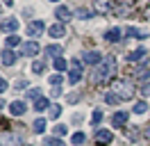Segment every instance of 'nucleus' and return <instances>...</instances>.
<instances>
[{
  "instance_id": "obj_1",
  "label": "nucleus",
  "mask_w": 150,
  "mask_h": 146,
  "mask_svg": "<svg viewBox=\"0 0 150 146\" xmlns=\"http://www.w3.org/2000/svg\"><path fill=\"white\" fill-rule=\"evenodd\" d=\"M114 69H116V59H114V55L105 57L103 64H100V66H96V73H93V78H91V82H93V84H100V82H105L107 78H112Z\"/></svg>"
},
{
  "instance_id": "obj_2",
  "label": "nucleus",
  "mask_w": 150,
  "mask_h": 146,
  "mask_svg": "<svg viewBox=\"0 0 150 146\" xmlns=\"http://www.w3.org/2000/svg\"><path fill=\"white\" fill-rule=\"evenodd\" d=\"M112 91L118 96L121 100H130L132 96H134V89H132V84L127 80H121V78H116V80H112Z\"/></svg>"
},
{
  "instance_id": "obj_3",
  "label": "nucleus",
  "mask_w": 150,
  "mask_h": 146,
  "mask_svg": "<svg viewBox=\"0 0 150 146\" xmlns=\"http://www.w3.org/2000/svg\"><path fill=\"white\" fill-rule=\"evenodd\" d=\"M93 139H96V144H98V146H105V144H112L114 135H112V130H107V128H100V130H96Z\"/></svg>"
},
{
  "instance_id": "obj_4",
  "label": "nucleus",
  "mask_w": 150,
  "mask_h": 146,
  "mask_svg": "<svg viewBox=\"0 0 150 146\" xmlns=\"http://www.w3.org/2000/svg\"><path fill=\"white\" fill-rule=\"evenodd\" d=\"M68 80L73 82V84H77V82L82 80V64L77 62V59H73V62H71V73H68Z\"/></svg>"
},
{
  "instance_id": "obj_5",
  "label": "nucleus",
  "mask_w": 150,
  "mask_h": 146,
  "mask_svg": "<svg viewBox=\"0 0 150 146\" xmlns=\"http://www.w3.org/2000/svg\"><path fill=\"white\" fill-rule=\"evenodd\" d=\"M39 44L37 41H28V44H21V55H25V57H34V55H39Z\"/></svg>"
},
{
  "instance_id": "obj_6",
  "label": "nucleus",
  "mask_w": 150,
  "mask_h": 146,
  "mask_svg": "<svg viewBox=\"0 0 150 146\" xmlns=\"http://www.w3.org/2000/svg\"><path fill=\"white\" fill-rule=\"evenodd\" d=\"M103 59H105V57L98 53V50H89V53H84V62L89 64V66H100Z\"/></svg>"
},
{
  "instance_id": "obj_7",
  "label": "nucleus",
  "mask_w": 150,
  "mask_h": 146,
  "mask_svg": "<svg viewBox=\"0 0 150 146\" xmlns=\"http://www.w3.org/2000/svg\"><path fill=\"white\" fill-rule=\"evenodd\" d=\"M43 30H46V25H43L41 18H39V21H32V23L28 25V36H39Z\"/></svg>"
},
{
  "instance_id": "obj_8",
  "label": "nucleus",
  "mask_w": 150,
  "mask_h": 146,
  "mask_svg": "<svg viewBox=\"0 0 150 146\" xmlns=\"http://www.w3.org/2000/svg\"><path fill=\"white\" fill-rule=\"evenodd\" d=\"M55 16L59 18V23H66V21L73 18V11H71L68 7H64V5H59V7L55 9Z\"/></svg>"
},
{
  "instance_id": "obj_9",
  "label": "nucleus",
  "mask_w": 150,
  "mask_h": 146,
  "mask_svg": "<svg viewBox=\"0 0 150 146\" xmlns=\"http://www.w3.org/2000/svg\"><path fill=\"white\" fill-rule=\"evenodd\" d=\"M127 119H130V114L121 110V112H116V114L112 117V126H114V128H123L125 123H127Z\"/></svg>"
},
{
  "instance_id": "obj_10",
  "label": "nucleus",
  "mask_w": 150,
  "mask_h": 146,
  "mask_svg": "<svg viewBox=\"0 0 150 146\" xmlns=\"http://www.w3.org/2000/svg\"><path fill=\"white\" fill-rule=\"evenodd\" d=\"M48 34L52 36V39H59V36H64V34H66L64 23H55V25H50V27H48Z\"/></svg>"
},
{
  "instance_id": "obj_11",
  "label": "nucleus",
  "mask_w": 150,
  "mask_h": 146,
  "mask_svg": "<svg viewBox=\"0 0 150 146\" xmlns=\"http://www.w3.org/2000/svg\"><path fill=\"white\" fill-rule=\"evenodd\" d=\"M9 112L14 114V117H21V114H25V112H28V107H25V103H23V100H14V103L9 105Z\"/></svg>"
},
{
  "instance_id": "obj_12",
  "label": "nucleus",
  "mask_w": 150,
  "mask_h": 146,
  "mask_svg": "<svg viewBox=\"0 0 150 146\" xmlns=\"http://www.w3.org/2000/svg\"><path fill=\"white\" fill-rule=\"evenodd\" d=\"M0 62L5 64V66H11V64H16V53L14 50H2V55H0Z\"/></svg>"
},
{
  "instance_id": "obj_13",
  "label": "nucleus",
  "mask_w": 150,
  "mask_h": 146,
  "mask_svg": "<svg viewBox=\"0 0 150 146\" xmlns=\"http://www.w3.org/2000/svg\"><path fill=\"white\" fill-rule=\"evenodd\" d=\"M146 55H148V50H143V48H137V50L127 53V62H141Z\"/></svg>"
},
{
  "instance_id": "obj_14",
  "label": "nucleus",
  "mask_w": 150,
  "mask_h": 146,
  "mask_svg": "<svg viewBox=\"0 0 150 146\" xmlns=\"http://www.w3.org/2000/svg\"><path fill=\"white\" fill-rule=\"evenodd\" d=\"M0 27H2L5 32H14V30L18 27V18H5V21L0 23Z\"/></svg>"
},
{
  "instance_id": "obj_15",
  "label": "nucleus",
  "mask_w": 150,
  "mask_h": 146,
  "mask_svg": "<svg viewBox=\"0 0 150 146\" xmlns=\"http://www.w3.org/2000/svg\"><path fill=\"white\" fill-rule=\"evenodd\" d=\"M105 39H107L109 44H116V41H121V27H112V30H107Z\"/></svg>"
},
{
  "instance_id": "obj_16",
  "label": "nucleus",
  "mask_w": 150,
  "mask_h": 146,
  "mask_svg": "<svg viewBox=\"0 0 150 146\" xmlns=\"http://www.w3.org/2000/svg\"><path fill=\"white\" fill-rule=\"evenodd\" d=\"M93 9L98 11V14H107V11L112 9V2H109V0H96Z\"/></svg>"
},
{
  "instance_id": "obj_17",
  "label": "nucleus",
  "mask_w": 150,
  "mask_h": 146,
  "mask_svg": "<svg viewBox=\"0 0 150 146\" xmlns=\"http://www.w3.org/2000/svg\"><path fill=\"white\" fill-rule=\"evenodd\" d=\"M34 110H37V112H43V110H50V105H48V98H43V96H39V98H34Z\"/></svg>"
},
{
  "instance_id": "obj_18",
  "label": "nucleus",
  "mask_w": 150,
  "mask_h": 146,
  "mask_svg": "<svg viewBox=\"0 0 150 146\" xmlns=\"http://www.w3.org/2000/svg\"><path fill=\"white\" fill-rule=\"evenodd\" d=\"M32 130H34V132H37V135H41V132H43V130H46V119H43V117H39L37 121H34V123H32Z\"/></svg>"
},
{
  "instance_id": "obj_19",
  "label": "nucleus",
  "mask_w": 150,
  "mask_h": 146,
  "mask_svg": "<svg viewBox=\"0 0 150 146\" xmlns=\"http://www.w3.org/2000/svg\"><path fill=\"white\" fill-rule=\"evenodd\" d=\"M127 34L134 36V39H146L148 32H146V30H139V27H127Z\"/></svg>"
},
{
  "instance_id": "obj_20",
  "label": "nucleus",
  "mask_w": 150,
  "mask_h": 146,
  "mask_svg": "<svg viewBox=\"0 0 150 146\" xmlns=\"http://www.w3.org/2000/svg\"><path fill=\"white\" fill-rule=\"evenodd\" d=\"M46 53L50 55V57H62V46H57V44H50L46 48Z\"/></svg>"
},
{
  "instance_id": "obj_21",
  "label": "nucleus",
  "mask_w": 150,
  "mask_h": 146,
  "mask_svg": "<svg viewBox=\"0 0 150 146\" xmlns=\"http://www.w3.org/2000/svg\"><path fill=\"white\" fill-rule=\"evenodd\" d=\"M43 146H64V142L59 137H46L43 139Z\"/></svg>"
},
{
  "instance_id": "obj_22",
  "label": "nucleus",
  "mask_w": 150,
  "mask_h": 146,
  "mask_svg": "<svg viewBox=\"0 0 150 146\" xmlns=\"http://www.w3.org/2000/svg\"><path fill=\"white\" fill-rule=\"evenodd\" d=\"M66 66H68V64H66L64 57H55V71H57V73L66 71Z\"/></svg>"
},
{
  "instance_id": "obj_23",
  "label": "nucleus",
  "mask_w": 150,
  "mask_h": 146,
  "mask_svg": "<svg viewBox=\"0 0 150 146\" xmlns=\"http://www.w3.org/2000/svg\"><path fill=\"white\" fill-rule=\"evenodd\" d=\"M48 114H50V119H59L62 117V107H59V105H52V107H50V112H48Z\"/></svg>"
},
{
  "instance_id": "obj_24",
  "label": "nucleus",
  "mask_w": 150,
  "mask_h": 146,
  "mask_svg": "<svg viewBox=\"0 0 150 146\" xmlns=\"http://www.w3.org/2000/svg\"><path fill=\"white\" fill-rule=\"evenodd\" d=\"M7 46H9V48H14V46H21V36L9 34V36H7Z\"/></svg>"
},
{
  "instance_id": "obj_25",
  "label": "nucleus",
  "mask_w": 150,
  "mask_h": 146,
  "mask_svg": "<svg viewBox=\"0 0 150 146\" xmlns=\"http://www.w3.org/2000/svg\"><path fill=\"white\" fill-rule=\"evenodd\" d=\"M62 82H64V78H62V73H55V75H50V84H52V87H59Z\"/></svg>"
},
{
  "instance_id": "obj_26",
  "label": "nucleus",
  "mask_w": 150,
  "mask_h": 146,
  "mask_svg": "<svg viewBox=\"0 0 150 146\" xmlns=\"http://www.w3.org/2000/svg\"><path fill=\"white\" fill-rule=\"evenodd\" d=\"M100 121H103V112H100V110H96L93 114H91V123H93V126H98Z\"/></svg>"
},
{
  "instance_id": "obj_27",
  "label": "nucleus",
  "mask_w": 150,
  "mask_h": 146,
  "mask_svg": "<svg viewBox=\"0 0 150 146\" xmlns=\"http://www.w3.org/2000/svg\"><path fill=\"white\" fill-rule=\"evenodd\" d=\"M146 110H148V105H146V103H143V100H139V103H137V105H134V114H143V112H146Z\"/></svg>"
},
{
  "instance_id": "obj_28",
  "label": "nucleus",
  "mask_w": 150,
  "mask_h": 146,
  "mask_svg": "<svg viewBox=\"0 0 150 146\" xmlns=\"http://www.w3.org/2000/svg\"><path fill=\"white\" fill-rule=\"evenodd\" d=\"M32 71H34V73H43V71H46V64H43V62H34V64H32Z\"/></svg>"
},
{
  "instance_id": "obj_29",
  "label": "nucleus",
  "mask_w": 150,
  "mask_h": 146,
  "mask_svg": "<svg viewBox=\"0 0 150 146\" xmlns=\"http://www.w3.org/2000/svg\"><path fill=\"white\" fill-rule=\"evenodd\" d=\"M105 100H107L109 105H116V103H118V100H121V98H118V96H116V94H114V91H112V94H107V96H105Z\"/></svg>"
},
{
  "instance_id": "obj_30",
  "label": "nucleus",
  "mask_w": 150,
  "mask_h": 146,
  "mask_svg": "<svg viewBox=\"0 0 150 146\" xmlns=\"http://www.w3.org/2000/svg\"><path fill=\"white\" fill-rule=\"evenodd\" d=\"M66 132H68V128H66L64 123H57V126H55V135L62 137V135H66Z\"/></svg>"
},
{
  "instance_id": "obj_31",
  "label": "nucleus",
  "mask_w": 150,
  "mask_h": 146,
  "mask_svg": "<svg viewBox=\"0 0 150 146\" xmlns=\"http://www.w3.org/2000/svg\"><path fill=\"white\" fill-rule=\"evenodd\" d=\"M75 16H77V18H89V16H91V11H89V9H75Z\"/></svg>"
},
{
  "instance_id": "obj_32",
  "label": "nucleus",
  "mask_w": 150,
  "mask_h": 146,
  "mask_svg": "<svg viewBox=\"0 0 150 146\" xmlns=\"http://www.w3.org/2000/svg\"><path fill=\"white\" fill-rule=\"evenodd\" d=\"M71 142H73V144H82V142H84V135H82V132H75V135L71 137Z\"/></svg>"
},
{
  "instance_id": "obj_33",
  "label": "nucleus",
  "mask_w": 150,
  "mask_h": 146,
  "mask_svg": "<svg viewBox=\"0 0 150 146\" xmlns=\"http://www.w3.org/2000/svg\"><path fill=\"white\" fill-rule=\"evenodd\" d=\"M28 96L30 98H39V96H41V89H39V87H32V89L28 91Z\"/></svg>"
},
{
  "instance_id": "obj_34",
  "label": "nucleus",
  "mask_w": 150,
  "mask_h": 146,
  "mask_svg": "<svg viewBox=\"0 0 150 146\" xmlns=\"http://www.w3.org/2000/svg\"><path fill=\"white\" fill-rule=\"evenodd\" d=\"M116 2H118L121 7H132V5L137 2V0H116Z\"/></svg>"
},
{
  "instance_id": "obj_35",
  "label": "nucleus",
  "mask_w": 150,
  "mask_h": 146,
  "mask_svg": "<svg viewBox=\"0 0 150 146\" xmlns=\"http://www.w3.org/2000/svg\"><path fill=\"white\" fill-rule=\"evenodd\" d=\"M16 89H28V80H16Z\"/></svg>"
},
{
  "instance_id": "obj_36",
  "label": "nucleus",
  "mask_w": 150,
  "mask_h": 146,
  "mask_svg": "<svg viewBox=\"0 0 150 146\" xmlns=\"http://www.w3.org/2000/svg\"><path fill=\"white\" fill-rule=\"evenodd\" d=\"M7 87H9V84H7V80H5V78H0V94H5V91H7Z\"/></svg>"
},
{
  "instance_id": "obj_37",
  "label": "nucleus",
  "mask_w": 150,
  "mask_h": 146,
  "mask_svg": "<svg viewBox=\"0 0 150 146\" xmlns=\"http://www.w3.org/2000/svg\"><path fill=\"white\" fill-rule=\"evenodd\" d=\"M127 137H132V139H137V137H139V130H137V128L132 126V130H127Z\"/></svg>"
},
{
  "instance_id": "obj_38",
  "label": "nucleus",
  "mask_w": 150,
  "mask_h": 146,
  "mask_svg": "<svg viewBox=\"0 0 150 146\" xmlns=\"http://www.w3.org/2000/svg\"><path fill=\"white\" fill-rule=\"evenodd\" d=\"M7 128H9V123H7V121H2V119H0V130H7Z\"/></svg>"
},
{
  "instance_id": "obj_39",
  "label": "nucleus",
  "mask_w": 150,
  "mask_h": 146,
  "mask_svg": "<svg viewBox=\"0 0 150 146\" xmlns=\"http://www.w3.org/2000/svg\"><path fill=\"white\" fill-rule=\"evenodd\" d=\"M62 94V87H52V96H59Z\"/></svg>"
},
{
  "instance_id": "obj_40",
  "label": "nucleus",
  "mask_w": 150,
  "mask_h": 146,
  "mask_svg": "<svg viewBox=\"0 0 150 146\" xmlns=\"http://www.w3.org/2000/svg\"><path fill=\"white\" fill-rule=\"evenodd\" d=\"M2 2H5V5H14L16 0H2Z\"/></svg>"
},
{
  "instance_id": "obj_41",
  "label": "nucleus",
  "mask_w": 150,
  "mask_h": 146,
  "mask_svg": "<svg viewBox=\"0 0 150 146\" xmlns=\"http://www.w3.org/2000/svg\"><path fill=\"white\" fill-rule=\"evenodd\" d=\"M146 14H148V16H150V7H148V9H146Z\"/></svg>"
},
{
  "instance_id": "obj_42",
  "label": "nucleus",
  "mask_w": 150,
  "mask_h": 146,
  "mask_svg": "<svg viewBox=\"0 0 150 146\" xmlns=\"http://www.w3.org/2000/svg\"><path fill=\"white\" fill-rule=\"evenodd\" d=\"M50 2H57V0H50Z\"/></svg>"
}]
</instances>
